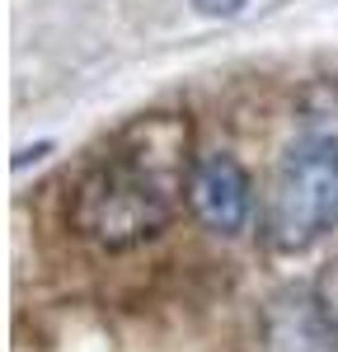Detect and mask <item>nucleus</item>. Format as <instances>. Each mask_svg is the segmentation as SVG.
<instances>
[{
	"label": "nucleus",
	"instance_id": "f257e3e1",
	"mask_svg": "<svg viewBox=\"0 0 338 352\" xmlns=\"http://www.w3.org/2000/svg\"><path fill=\"white\" fill-rule=\"evenodd\" d=\"M183 202V188L155 174L146 160L109 141L104 155L80 169L66 197V221L99 254H132L141 244L160 240Z\"/></svg>",
	"mask_w": 338,
	"mask_h": 352
},
{
	"label": "nucleus",
	"instance_id": "f03ea898",
	"mask_svg": "<svg viewBox=\"0 0 338 352\" xmlns=\"http://www.w3.org/2000/svg\"><path fill=\"white\" fill-rule=\"evenodd\" d=\"M338 226V160L286 146L263 192L258 230L273 254H306Z\"/></svg>",
	"mask_w": 338,
	"mask_h": 352
},
{
	"label": "nucleus",
	"instance_id": "7ed1b4c3",
	"mask_svg": "<svg viewBox=\"0 0 338 352\" xmlns=\"http://www.w3.org/2000/svg\"><path fill=\"white\" fill-rule=\"evenodd\" d=\"M183 202H188L193 221L207 235L235 240L254 217V179H249V169L240 164L235 151L212 146V151H197Z\"/></svg>",
	"mask_w": 338,
	"mask_h": 352
},
{
	"label": "nucleus",
	"instance_id": "20e7f679",
	"mask_svg": "<svg viewBox=\"0 0 338 352\" xmlns=\"http://www.w3.org/2000/svg\"><path fill=\"white\" fill-rule=\"evenodd\" d=\"M258 352H338L310 296H278L258 320Z\"/></svg>",
	"mask_w": 338,
	"mask_h": 352
},
{
	"label": "nucleus",
	"instance_id": "39448f33",
	"mask_svg": "<svg viewBox=\"0 0 338 352\" xmlns=\"http://www.w3.org/2000/svg\"><path fill=\"white\" fill-rule=\"evenodd\" d=\"M296 146L338 160V76H310L291 99Z\"/></svg>",
	"mask_w": 338,
	"mask_h": 352
},
{
	"label": "nucleus",
	"instance_id": "423d86ee",
	"mask_svg": "<svg viewBox=\"0 0 338 352\" xmlns=\"http://www.w3.org/2000/svg\"><path fill=\"white\" fill-rule=\"evenodd\" d=\"M310 305H315L319 324L338 338V258L315 272V282H310Z\"/></svg>",
	"mask_w": 338,
	"mask_h": 352
},
{
	"label": "nucleus",
	"instance_id": "0eeeda50",
	"mask_svg": "<svg viewBox=\"0 0 338 352\" xmlns=\"http://www.w3.org/2000/svg\"><path fill=\"white\" fill-rule=\"evenodd\" d=\"M249 0H193L197 14H207V19H230V14H240Z\"/></svg>",
	"mask_w": 338,
	"mask_h": 352
}]
</instances>
